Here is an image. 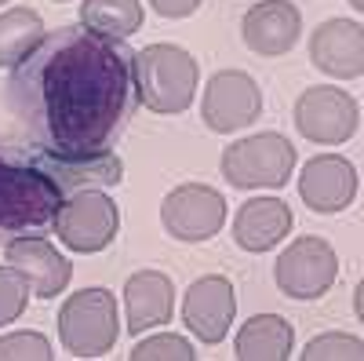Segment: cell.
Segmentation results:
<instances>
[{"mask_svg": "<svg viewBox=\"0 0 364 361\" xmlns=\"http://www.w3.org/2000/svg\"><path fill=\"white\" fill-rule=\"evenodd\" d=\"M8 99L58 154H99L132 113L135 55L120 37L58 26L11 70Z\"/></svg>", "mask_w": 364, "mask_h": 361, "instance_id": "6da1fadb", "label": "cell"}, {"mask_svg": "<svg viewBox=\"0 0 364 361\" xmlns=\"http://www.w3.org/2000/svg\"><path fill=\"white\" fill-rule=\"evenodd\" d=\"M63 201V187L48 172L22 157H0V230L4 234H33L55 226Z\"/></svg>", "mask_w": 364, "mask_h": 361, "instance_id": "7a4b0ae2", "label": "cell"}, {"mask_svg": "<svg viewBox=\"0 0 364 361\" xmlns=\"http://www.w3.org/2000/svg\"><path fill=\"white\" fill-rule=\"evenodd\" d=\"M135 95L154 113H182L197 95V63L178 44H149L135 51Z\"/></svg>", "mask_w": 364, "mask_h": 361, "instance_id": "3957f363", "label": "cell"}, {"mask_svg": "<svg viewBox=\"0 0 364 361\" xmlns=\"http://www.w3.org/2000/svg\"><path fill=\"white\" fill-rule=\"evenodd\" d=\"M219 168L237 190H281L295 172V146L281 132L248 135L223 150Z\"/></svg>", "mask_w": 364, "mask_h": 361, "instance_id": "277c9868", "label": "cell"}, {"mask_svg": "<svg viewBox=\"0 0 364 361\" xmlns=\"http://www.w3.org/2000/svg\"><path fill=\"white\" fill-rule=\"evenodd\" d=\"M58 336L73 357H102L120 336L117 295L109 288H80L58 310Z\"/></svg>", "mask_w": 364, "mask_h": 361, "instance_id": "5b68a950", "label": "cell"}, {"mask_svg": "<svg viewBox=\"0 0 364 361\" xmlns=\"http://www.w3.org/2000/svg\"><path fill=\"white\" fill-rule=\"evenodd\" d=\"M120 230V208L113 197H106L102 190H80L70 194L63 201L55 216V234L66 248L91 256V252H102L113 245V237Z\"/></svg>", "mask_w": 364, "mask_h": 361, "instance_id": "8992f818", "label": "cell"}, {"mask_svg": "<svg viewBox=\"0 0 364 361\" xmlns=\"http://www.w3.org/2000/svg\"><path fill=\"white\" fill-rule=\"evenodd\" d=\"M360 110L357 99L343 88L331 84H314L299 95L295 103V128L302 139H310L317 146H343L357 135Z\"/></svg>", "mask_w": 364, "mask_h": 361, "instance_id": "52a82bcc", "label": "cell"}, {"mask_svg": "<svg viewBox=\"0 0 364 361\" xmlns=\"http://www.w3.org/2000/svg\"><path fill=\"white\" fill-rule=\"evenodd\" d=\"M336 278L339 256L324 237H295L273 266V281L288 299H321Z\"/></svg>", "mask_w": 364, "mask_h": 361, "instance_id": "ba28073f", "label": "cell"}, {"mask_svg": "<svg viewBox=\"0 0 364 361\" xmlns=\"http://www.w3.org/2000/svg\"><path fill=\"white\" fill-rule=\"evenodd\" d=\"M200 117L211 132L230 135L255 125L262 117V92L252 73L245 70H219L211 73L208 88H204V103H200Z\"/></svg>", "mask_w": 364, "mask_h": 361, "instance_id": "9c48e42d", "label": "cell"}, {"mask_svg": "<svg viewBox=\"0 0 364 361\" xmlns=\"http://www.w3.org/2000/svg\"><path fill=\"white\" fill-rule=\"evenodd\" d=\"M161 223L175 241H197L215 237L226 223V197L204 183H182L161 201Z\"/></svg>", "mask_w": 364, "mask_h": 361, "instance_id": "30bf717a", "label": "cell"}, {"mask_svg": "<svg viewBox=\"0 0 364 361\" xmlns=\"http://www.w3.org/2000/svg\"><path fill=\"white\" fill-rule=\"evenodd\" d=\"M22 161L37 164L48 172L63 194H80V190H109L124 179V164L113 150H99V154H58V150H41L29 146L22 150Z\"/></svg>", "mask_w": 364, "mask_h": 361, "instance_id": "8fae6325", "label": "cell"}, {"mask_svg": "<svg viewBox=\"0 0 364 361\" xmlns=\"http://www.w3.org/2000/svg\"><path fill=\"white\" fill-rule=\"evenodd\" d=\"M233 314H237L233 281L223 278V274L197 278L186 288V295H182V325L208 347L226 340L230 325H233Z\"/></svg>", "mask_w": 364, "mask_h": 361, "instance_id": "7c38bea8", "label": "cell"}, {"mask_svg": "<svg viewBox=\"0 0 364 361\" xmlns=\"http://www.w3.org/2000/svg\"><path fill=\"white\" fill-rule=\"evenodd\" d=\"M299 197L317 216H336L357 197V168L339 154L310 157L299 172Z\"/></svg>", "mask_w": 364, "mask_h": 361, "instance_id": "4fadbf2b", "label": "cell"}, {"mask_svg": "<svg viewBox=\"0 0 364 361\" xmlns=\"http://www.w3.org/2000/svg\"><path fill=\"white\" fill-rule=\"evenodd\" d=\"M8 266L26 281V288L33 292L37 299L63 295L70 278H73V263L44 237H18V241H11L8 245Z\"/></svg>", "mask_w": 364, "mask_h": 361, "instance_id": "5bb4252c", "label": "cell"}, {"mask_svg": "<svg viewBox=\"0 0 364 361\" xmlns=\"http://www.w3.org/2000/svg\"><path fill=\"white\" fill-rule=\"evenodd\" d=\"M310 63L336 77L353 80L364 73V26L353 19H328L310 33Z\"/></svg>", "mask_w": 364, "mask_h": 361, "instance_id": "9a60e30c", "label": "cell"}, {"mask_svg": "<svg viewBox=\"0 0 364 361\" xmlns=\"http://www.w3.org/2000/svg\"><path fill=\"white\" fill-rule=\"evenodd\" d=\"M302 33V15L291 0H262L252 4L245 22H240V37L255 55H288L299 44Z\"/></svg>", "mask_w": 364, "mask_h": 361, "instance_id": "2e32d148", "label": "cell"}, {"mask_svg": "<svg viewBox=\"0 0 364 361\" xmlns=\"http://www.w3.org/2000/svg\"><path fill=\"white\" fill-rule=\"evenodd\" d=\"M175 314V285L161 270H135L124 281V328L142 336L157 325H168Z\"/></svg>", "mask_w": 364, "mask_h": 361, "instance_id": "e0dca14e", "label": "cell"}, {"mask_svg": "<svg viewBox=\"0 0 364 361\" xmlns=\"http://www.w3.org/2000/svg\"><path fill=\"white\" fill-rule=\"evenodd\" d=\"M291 234V208L277 197H252L233 219V241L245 252H269Z\"/></svg>", "mask_w": 364, "mask_h": 361, "instance_id": "ac0fdd59", "label": "cell"}, {"mask_svg": "<svg viewBox=\"0 0 364 361\" xmlns=\"http://www.w3.org/2000/svg\"><path fill=\"white\" fill-rule=\"evenodd\" d=\"M295 347V328L281 314H255L240 325L233 354L237 361H284Z\"/></svg>", "mask_w": 364, "mask_h": 361, "instance_id": "d6986e66", "label": "cell"}, {"mask_svg": "<svg viewBox=\"0 0 364 361\" xmlns=\"http://www.w3.org/2000/svg\"><path fill=\"white\" fill-rule=\"evenodd\" d=\"M44 41V22L33 8H11L0 15V70H15Z\"/></svg>", "mask_w": 364, "mask_h": 361, "instance_id": "ffe728a7", "label": "cell"}, {"mask_svg": "<svg viewBox=\"0 0 364 361\" xmlns=\"http://www.w3.org/2000/svg\"><path fill=\"white\" fill-rule=\"evenodd\" d=\"M142 19V0H84L80 4V26L120 41L139 33Z\"/></svg>", "mask_w": 364, "mask_h": 361, "instance_id": "44dd1931", "label": "cell"}, {"mask_svg": "<svg viewBox=\"0 0 364 361\" xmlns=\"http://www.w3.org/2000/svg\"><path fill=\"white\" fill-rule=\"evenodd\" d=\"M299 357L302 361H364V343L346 333H324L302 347Z\"/></svg>", "mask_w": 364, "mask_h": 361, "instance_id": "7402d4cb", "label": "cell"}, {"mask_svg": "<svg viewBox=\"0 0 364 361\" xmlns=\"http://www.w3.org/2000/svg\"><path fill=\"white\" fill-rule=\"evenodd\" d=\"M193 347L175 336V333H161V336H149L132 350V361H193Z\"/></svg>", "mask_w": 364, "mask_h": 361, "instance_id": "603a6c76", "label": "cell"}, {"mask_svg": "<svg viewBox=\"0 0 364 361\" xmlns=\"http://www.w3.org/2000/svg\"><path fill=\"white\" fill-rule=\"evenodd\" d=\"M51 343L41 333H11L0 336V361H51Z\"/></svg>", "mask_w": 364, "mask_h": 361, "instance_id": "cb8c5ba5", "label": "cell"}, {"mask_svg": "<svg viewBox=\"0 0 364 361\" xmlns=\"http://www.w3.org/2000/svg\"><path fill=\"white\" fill-rule=\"evenodd\" d=\"M26 303H29V288H26V281L15 274L11 266H0V328L11 325L15 318H22Z\"/></svg>", "mask_w": 364, "mask_h": 361, "instance_id": "d4e9b609", "label": "cell"}, {"mask_svg": "<svg viewBox=\"0 0 364 361\" xmlns=\"http://www.w3.org/2000/svg\"><path fill=\"white\" fill-rule=\"evenodd\" d=\"M149 4H154V11L164 15V19H190L204 0H149Z\"/></svg>", "mask_w": 364, "mask_h": 361, "instance_id": "484cf974", "label": "cell"}, {"mask_svg": "<svg viewBox=\"0 0 364 361\" xmlns=\"http://www.w3.org/2000/svg\"><path fill=\"white\" fill-rule=\"evenodd\" d=\"M353 310H357V321L364 325V278H360L357 288H353Z\"/></svg>", "mask_w": 364, "mask_h": 361, "instance_id": "4316f807", "label": "cell"}, {"mask_svg": "<svg viewBox=\"0 0 364 361\" xmlns=\"http://www.w3.org/2000/svg\"><path fill=\"white\" fill-rule=\"evenodd\" d=\"M346 4H350V8H357V11L364 15V0H346Z\"/></svg>", "mask_w": 364, "mask_h": 361, "instance_id": "83f0119b", "label": "cell"}, {"mask_svg": "<svg viewBox=\"0 0 364 361\" xmlns=\"http://www.w3.org/2000/svg\"><path fill=\"white\" fill-rule=\"evenodd\" d=\"M55 4H66V0H55Z\"/></svg>", "mask_w": 364, "mask_h": 361, "instance_id": "f1b7e54d", "label": "cell"}, {"mask_svg": "<svg viewBox=\"0 0 364 361\" xmlns=\"http://www.w3.org/2000/svg\"><path fill=\"white\" fill-rule=\"evenodd\" d=\"M0 4H8V0H0Z\"/></svg>", "mask_w": 364, "mask_h": 361, "instance_id": "f546056e", "label": "cell"}]
</instances>
